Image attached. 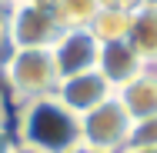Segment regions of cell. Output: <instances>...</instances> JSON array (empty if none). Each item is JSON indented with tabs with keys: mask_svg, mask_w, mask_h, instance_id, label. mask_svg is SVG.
<instances>
[{
	"mask_svg": "<svg viewBox=\"0 0 157 153\" xmlns=\"http://www.w3.org/2000/svg\"><path fill=\"white\" fill-rule=\"evenodd\" d=\"M10 130L20 147L40 153H67L70 147L80 143V117H74L54 93L13 107Z\"/></svg>",
	"mask_w": 157,
	"mask_h": 153,
	"instance_id": "6da1fadb",
	"label": "cell"
},
{
	"mask_svg": "<svg viewBox=\"0 0 157 153\" xmlns=\"http://www.w3.org/2000/svg\"><path fill=\"white\" fill-rule=\"evenodd\" d=\"M0 83L7 103L20 107L57 90V70L50 50H7L0 57Z\"/></svg>",
	"mask_w": 157,
	"mask_h": 153,
	"instance_id": "7a4b0ae2",
	"label": "cell"
},
{
	"mask_svg": "<svg viewBox=\"0 0 157 153\" xmlns=\"http://www.w3.org/2000/svg\"><path fill=\"white\" fill-rule=\"evenodd\" d=\"M7 13H10V50H50L63 33L50 10V0H13Z\"/></svg>",
	"mask_w": 157,
	"mask_h": 153,
	"instance_id": "3957f363",
	"label": "cell"
},
{
	"mask_svg": "<svg viewBox=\"0 0 157 153\" xmlns=\"http://www.w3.org/2000/svg\"><path fill=\"white\" fill-rule=\"evenodd\" d=\"M130 126H134V120L114 93L110 100H104L100 107L80 117V143L104 153H124L127 140H130Z\"/></svg>",
	"mask_w": 157,
	"mask_h": 153,
	"instance_id": "277c9868",
	"label": "cell"
},
{
	"mask_svg": "<svg viewBox=\"0 0 157 153\" xmlns=\"http://www.w3.org/2000/svg\"><path fill=\"white\" fill-rule=\"evenodd\" d=\"M97 53H100V40L87 27L80 30H63L57 43L50 47V60L57 70V80L84 73V70H97Z\"/></svg>",
	"mask_w": 157,
	"mask_h": 153,
	"instance_id": "5b68a950",
	"label": "cell"
},
{
	"mask_svg": "<svg viewBox=\"0 0 157 153\" xmlns=\"http://www.w3.org/2000/svg\"><path fill=\"white\" fill-rule=\"evenodd\" d=\"M54 97L60 100L74 117H84V113H90L94 107H100L104 100H110V97H114V87H110L97 70H84V73H74V77L57 80Z\"/></svg>",
	"mask_w": 157,
	"mask_h": 153,
	"instance_id": "8992f818",
	"label": "cell"
},
{
	"mask_svg": "<svg viewBox=\"0 0 157 153\" xmlns=\"http://www.w3.org/2000/svg\"><path fill=\"white\" fill-rule=\"evenodd\" d=\"M147 63L134 53V47L127 40H110V43H100V53H97V73L114 87V93L127 87Z\"/></svg>",
	"mask_w": 157,
	"mask_h": 153,
	"instance_id": "52a82bcc",
	"label": "cell"
},
{
	"mask_svg": "<svg viewBox=\"0 0 157 153\" xmlns=\"http://www.w3.org/2000/svg\"><path fill=\"white\" fill-rule=\"evenodd\" d=\"M127 43L147 67L157 63V0H144L137 10H130Z\"/></svg>",
	"mask_w": 157,
	"mask_h": 153,
	"instance_id": "ba28073f",
	"label": "cell"
},
{
	"mask_svg": "<svg viewBox=\"0 0 157 153\" xmlns=\"http://www.w3.org/2000/svg\"><path fill=\"white\" fill-rule=\"evenodd\" d=\"M117 100L124 103V110L130 113V120H144L157 113V63L144 67L127 87L117 90Z\"/></svg>",
	"mask_w": 157,
	"mask_h": 153,
	"instance_id": "9c48e42d",
	"label": "cell"
},
{
	"mask_svg": "<svg viewBox=\"0 0 157 153\" xmlns=\"http://www.w3.org/2000/svg\"><path fill=\"white\" fill-rule=\"evenodd\" d=\"M50 10L63 30H80V27H90L100 3L97 0H50Z\"/></svg>",
	"mask_w": 157,
	"mask_h": 153,
	"instance_id": "30bf717a",
	"label": "cell"
},
{
	"mask_svg": "<svg viewBox=\"0 0 157 153\" xmlns=\"http://www.w3.org/2000/svg\"><path fill=\"white\" fill-rule=\"evenodd\" d=\"M87 30L94 33L100 43L127 40V30H130V10H110V7H100Z\"/></svg>",
	"mask_w": 157,
	"mask_h": 153,
	"instance_id": "8fae6325",
	"label": "cell"
},
{
	"mask_svg": "<svg viewBox=\"0 0 157 153\" xmlns=\"http://www.w3.org/2000/svg\"><path fill=\"white\" fill-rule=\"evenodd\" d=\"M154 147H157V113L144 117V120H134L130 140H127V150H154Z\"/></svg>",
	"mask_w": 157,
	"mask_h": 153,
	"instance_id": "7c38bea8",
	"label": "cell"
},
{
	"mask_svg": "<svg viewBox=\"0 0 157 153\" xmlns=\"http://www.w3.org/2000/svg\"><path fill=\"white\" fill-rule=\"evenodd\" d=\"M10 50V13H7V7L0 3V57Z\"/></svg>",
	"mask_w": 157,
	"mask_h": 153,
	"instance_id": "4fadbf2b",
	"label": "cell"
},
{
	"mask_svg": "<svg viewBox=\"0 0 157 153\" xmlns=\"http://www.w3.org/2000/svg\"><path fill=\"white\" fill-rule=\"evenodd\" d=\"M17 150V137H13V130L3 123L0 126V153H13Z\"/></svg>",
	"mask_w": 157,
	"mask_h": 153,
	"instance_id": "5bb4252c",
	"label": "cell"
},
{
	"mask_svg": "<svg viewBox=\"0 0 157 153\" xmlns=\"http://www.w3.org/2000/svg\"><path fill=\"white\" fill-rule=\"evenodd\" d=\"M100 7H110V10H137L144 0H97Z\"/></svg>",
	"mask_w": 157,
	"mask_h": 153,
	"instance_id": "9a60e30c",
	"label": "cell"
},
{
	"mask_svg": "<svg viewBox=\"0 0 157 153\" xmlns=\"http://www.w3.org/2000/svg\"><path fill=\"white\" fill-rule=\"evenodd\" d=\"M10 120V103H7V97H3V90H0V126Z\"/></svg>",
	"mask_w": 157,
	"mask_h": 153,
	"instance_id": "2e32d148",
	"label": "cell"
},
{
	"mask_svg": "<svg viewBox=\"0 0 157 153\" xmlns=\"http://www.w3.org/2000/svg\"><path fill=\"white\" fill-rule=\"evenodd\" d=\"M67 153H104V150H94V147H87V143H77V147H70Z\"/></svg>",
	"mask_w": 157,
	"mask_h": 153,
	"instance_id": "e0dca14e",
	"label": "cell"
},
{
	"mask_svg": "<svg viewBox=\"0 0 157 153\" xmlns=\"http://www.w3.org/2000/svg\"><path fill=\"white\" fill-rule=\"evenodd\" d=\"M13 153H40V150H30V147H20V143H17V150Z\"/></svg>",
	"mask_w": 157,
	"mask_h": 153,
	"instance_id": "ac0fdd59",
	"label": "cell"
},
{
	"mask_svg": "<svg viewBox=\"0 0 157 153\" xmlns=\"http://www.w3.org/2000/svg\"><path fill=\"white\" fill-rule=\"evenodd\" d=\"M124 153H157V147L154 150H124Z\"/></svg>",
	"mask_w": 157,
	"mask_h": 153,
	"instance_id": "d6986e66",
	"label": "cell"
},
{
	"mask_svg": "<svg viewBox=\"0 0 157 153\" xmlns=\"http://www.w3.org/2000/svg\"><path fill=\"white\" fill-rule=\"evenodd\" d=\"M0 3H3V7H10V3H13V0H0Z\"/></svg>",
	"mask_w": 157,
	"mask_h": 153,
	"instance_id": "ffe728a7",
	"label": "cell"
}]
</instances>
